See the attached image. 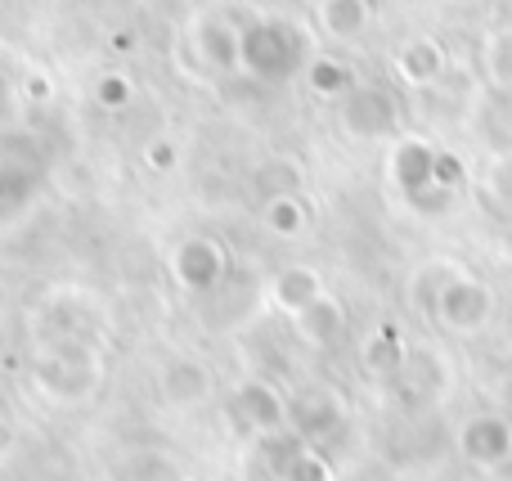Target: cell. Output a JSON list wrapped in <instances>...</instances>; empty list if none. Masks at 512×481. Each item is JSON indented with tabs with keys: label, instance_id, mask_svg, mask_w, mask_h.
<instances>
[{
	"label": "cell",
	"instance_id": "4",
	"mask_svg": "<svg viewBox=\"0 0 512 481\" xmlns=\"http://www.w3.org/2000/svg\"><path fill=\"white\" fill-rule=\"evenodd\" d=\"M243 405H248L256 428H283V401L270 392V387L248 383V387H243Z\"/></svg>",
	"mask_w": 512,
	"mask_h": 481
},
{
	"label": "cell",
	"instance_id": "2",
	"mask_svg": "<svg viewBox=\"0 0 512 481\" xmlns=\"http://www.w3.org/2000/svg\"><path fill=\"white\" fill-rule=\"evenodd\" d=\"M495 311V297H490L486 284H472V279H454L450 288H441L436 297V315H441L445 329L454 333H477L481 324Z\"/></svg>",
	"mask_w": 512,
	"mask_h": 481
},
{
	"label": "cell",
	"instance_id": "5",
	"mask_svg": "<svg viewBox=\"0 0 512 481\" xmlns=\"http://www.w3.org/2000/svg\"><path fill=\"white\" fill-rule=\"evenodd\" d=\"M283 481H328V464L315 455V450H297L292 464L283 468Z\"/></svg>",
	"mask_w": 512,
	"mask_h": 481
},
{
	"label": "cell",
	"instance_id": "1",
	"mask_svg": "<svg viewBox=\"0 0 512 481\" xmlns=\"http://www.w3.org/2000/svg\"><path fill=\"white\" fill-rule=\"evenodd\" d=\"M459 450L477 468H504L512 459V419H504V414H477V419H468L459 432Z\"/></svg>",
	"mask_w": 512,
	"mask_h": 481
},
{
	"label": "cell",
	"instance_id": "3",
	"mask_svg": "<svg viewBox=\"0 0 512 481\" xmlns=\"http://www.w3.org/2000/svg\"><path fill=\"white\" fill-rule=\"evenodd\" d=\"M342 324H346V315H342V306L337 302H328V297H315V302L306 306V311L297 315V329L306 333L315 347H328V342L342 333Z\"/></svg>",
	"mask_w": 512,
	"mask_h": 481
}]
</instances>
